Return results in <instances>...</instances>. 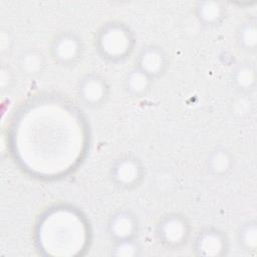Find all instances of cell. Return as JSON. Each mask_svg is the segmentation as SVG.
I'll use <instances>...</instances> for the list:
<instances>
[{
	"label": "cell",
	"mask_w": 257,
	"mask_h": 257,
	"mask_svg": "<svg viewBox=\"0 0 257 257\" xmlns=\"http://www.w3.org/2000/svg\"><path fill=\"white\" fill-rule=\"evenodd\" d=\"M82 39L75 32L63 31L56 34L49 46L52 60L63 67L76 65L83 55Z\"/></svg>",
	"instance_id": "obj_4"
},
{
	"label": "cell",
	"mask_w": 257,
	"mask_h": 257,
	"mask_svg": "<svg viewBox=\"0 0 257 257\" xmlns=\"http://www.w3.org/2000/svg\"><path fill=\"white\" fill-rule=\"evenodd\" d=\"M107 232L112 242L137 238L139 221L127 209H118L111 214L107 223Z\"/></svg>",
	"instance_id": "obj_9"
},
{
	"label": "cell",
	"mask_w": 257,
	"mask_h": 257,
	"mask_svg": "<svg viewBox=\"0 0 257 257\" xmlns=\"http://www.w3.org/2000/svg\"><path fill=\"white\" fill-rule=\"evenodd\" d=\"M156 236L167 250H180L191 237V226L184 215L167 213L160 217L157 223Z\"/></svg>",
	"instance_id": "obj_3"
},
{
	"label": "cell",
	"mask_w": 257,
	"mask_h": 257,
	"mask_svg": "<svg viewBox=\"0 0 257 257\" xmlns=\"http://www.w3.org/2000/svg\"><path fill=\"white\" fill-rule=\"evenodd\" d=\"M208 172L216 177L228 175L234 167V157L225 148H216L213 150L206 161Z\"/></svg>",
	"instance_id": "obj_13"
},
{
	"label": "cell",
	"mask_w": 257,
	"mask_h": 257,
	"mask_svg": "<svg viewBox=\"0 0 257 257\" xmlns=\"http://www.w3.org/2000/svg\"><path fill=\"white\" fill-rule=\"evenodd\" d=\"M194 13L200 24L215 27L226 17V7L219 1H200L194 7Z\"/></svg>",
	"instance_id": "obj_10"
},
{
	"label": "cell",
	"mask_w": 257,
	"mask_h": 257,
	"mask_svg": "<svg viewBox=\"0 0 257 257\" xmlns=\"http://www.w3.org/2000/svg\"><path fill=\"white\" fill-rule=\"evenodd\" d=\"M193 253L197 256L219 257L229 250L227 235L218 228L205 227L195 236L192 244Z\"/></svg>",
	"instance_id": "obj_7"
},
{
	"label": "cell",
	"mask_w": 257,
	"mask_h": 257,
	"mask_svg": "<svg viewBox=\"0 0 257 257\" xmlns=\"http://www.w3.org/2000/svg\"><path fill=\"white\" fill-rule=\"evenodd\" d=\"M110 88L107 80L99 73L90 72L79 79L77 85V96L82 104L89 108L103 105L108 96Z\"/></svg>",
	"instance_id": "obj_6"
},
{
	"label": "cell",
	"mask_w": 257,
	"mask_h": 257,
	"mask_svg": "<svg viewBox=\"0 0 257 257\" xmlns=\"http://www.w3.org/2000/svg\"><path fill=\"white\" fill-rule=\"evenodd\" d=\"M135 40V34L126 24L110 21L96 31L94 47L102 59L117 63L125 60L133 53Z\"/></svg>",
	"instance_id": "obj_2"
},
{
	"label": "cell",
	"mask_w": 257,
	"mask_h": 257,
	"mask_svg": "<svg viewBox=\"0 0 257 257\" xmlns=\"http://www.w3.org/2000/svg\"><path fill=\"white\" fill-rule=\"evenodd\" d=\"M38 242L42 249L74 255L85 242V225L82 217L68 208H54L43 216L38 225Z\"/></svg>",
	"instance_id": "obj_1"
},
{
	"label": "cell",
	"mask_w": 257,
	"mask_h": 257,
	"mask_svg": "<svg viewBox=\"0 0 257 257\" xmlns=\"http://www.w3.org/2000/svg\"><path fill=\"white\" fill-rule=\"evenodd\" d=\"M231 81L235 89L240 92H250L256 85V68L249 61L238 63L232 71Z\"/></svg>",
	"instance_id": "obj_11"
},
{
	"label": "cell",
	"mask_w": 257,
	"mask_h": 257,
	"mask_svg": "<svg viewBox=\"0 0 257 257\" xmlns=\"http://www.w3.org/2000/svg\"><path fill=\"white\" fill-rule=\"evenodd\" d=\"M235 38L236 43L241 50L247 53L255 52L257 47L256 19L247 18L242 21L236 29Z\"/></svg>",
	"instance_id": "obj_14"
},
{
	"label": "cell",
	"mask_w": 257,
	"mask_h": 257,
	"mask_svg": "<svg viewBox=\"0 0 257 257\" xmlns=\"http://www.w3.org/2000/svg\"><path fill=\"white\" fill-rule=\"evenodd\" d=\"M141 253V245L137 238L112 242L110 254L117 257H134Z\"/></svg>",
	"instance_id": "obj_17"
},
{
	"label": "cell",
	"mask_w": 257,
	"mask_h": 257,
	"mask_svg": "<svg viewBox=\"0 0 257 257\" xmlns=\"http://www.w3.org/2000/svg\"><path fill=\"white\" fill-rule=\"evenodd\" d=\"M153 83L154 79L136 67L127 71L123 79L124 90L132 97L145 96L151 90Z\"/></svg>",
	"instance_id": "obj_12"
},
{
	"label": "cell",
	"mask_w": 257,
	"mask_h": 257,
	"mask_svg": "<svg viewBox=\"0 0 257 257\" xmlns=\"http://www.w3.org/2000/svg\"><path fill=\"white\" fill-rule=\"evenodd\" d=\"M237 239L240 247L244 250H255L257 247V227L255 220L244 222L238 230Z\"/></svg>",
	"instance_id": "obj_16"
},
{
	"label": "cell",
	"mask_w": 257,
	"mask_h": 257,
	"mask_svg": "<svg viewBox=\"0 0 257 257\" xmlns=\"http://www.w3.org/2000/svg\"><path fill=\"white\" fill-rule=\"evenodd\" d=\"M17 65L23 74L36 76L43 72L46 66V58L39 50L28 49L19 55Z\"/></svg>",
	"instance_id": "obj_15"
},
{
	"label": "cell",
	"mask_w": 257,
	"mask_h": 257,
	"mask_svg": "<svg viewBox=\"0 0 257 257\" xmlns=\"http://www.w3.org/2000/svg\"><path fill=\"white\" fill-rule=\"evenodd\" d=\"M168 66L169 57L167 52L161 46L149 44L139 51L134 67L155 80L167 71Z\"/></svg>",
	"instance_id": "obj_8"
},
{
	"label": "cell",
	"mask_w": 257,
	"mask_h": 257,
	"mask_svg": "<svg viewBox=\"0 0 257 257\" xmlns=\"http://www.w3.org/2000/svg\"><path fill=\"white\" fill-rule=\"evenodd\" d=\"M145 176L142 161L134 155H123L116 159L110 166L109 178L114 186L131 190L138 187Z\"/></svg>",
	"instance_id": "obj_5"
}]
</instances>
